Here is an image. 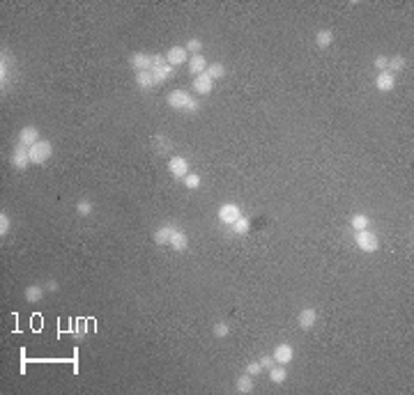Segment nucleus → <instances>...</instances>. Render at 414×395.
Masks as SVG:
<instances>
[{
	"mask_svg": "<svg viewBox=\"0 0 414 395\" xmlns=\"http://www.w3.org/2000/svg\"><path fill=\"white\" fill-rule=\"evenodd\" d=\"M212 333H214L216 338H228V335H230V326H228V322H216V324L212 326Z\"/></svg>",
	"mask_w": 414,
	"mask_h": 395,
	"instance_id": "obj_28",
	"label": "nucleus"
},
{
	"mask_svg": "<svg viewBox=\"0 0 414 395\" xmlns=\"http://www.w3.org/2000/svg\"><path fill=\"white\" fill-rule=\"evenodd\" d=\"M368 225H371V218H368L366 214H354L352 218H350V228H352L354 232H359V230H368Z\"/></svg>",
	"mask_w": 414,
	"mask_h": 395,
	"instance_id": "obj_21",
	"label": "nucleus"
},
{
	"mask_svg": "<svg viewBox=\"0 0 414 395\" xmlns=\"http://www.w3.org/2000/svg\"><path fill=\"white\" fill-rule=\"evenodd\" d=\"M373 64H375V69H382V71H386V67H389V58H386V55H377Z\"/></svg>",
	"mask_w": 414,
	"mask_h": 395,
	"instance_id": "obj_34",
	"label": "nucleus"
},
{
	"mask_svg": "<svg viewBox=\"0 0 414 395\" xmlns=\"http://www.w3.org/2000/svg\"><path fill=\"white\" fill-rule=\"evenodd\" d=\"M253 388H256V384H253V377L251 375H239L237 379H235V390L237 393H253Z\"/></svg>",
	"mask_w": 414,
	"mask_h": 395,
	"instance_id": "obj_18",
	"label": "nucleus"
},
{
	"mask_svg": "<svg viewBox=\"0 0 414 395\" xmlns=\"http://www.w3.org/2000/svg\"><path fill=\"white\" fill-rule=\"evenodd\" d=\"M28 152H30V163L44 165L46 161L51 159V154H53V145H51L49 140H44V138H41L39 142H35L32 147H28Z\"/></svg>",
	"mask_w": 414,
	"mask_h": 395,
	"instance_id": "obj_2",
	"label": "nucleus"
},
{
	"mask_svg": "<svg viewBox=\"0 0 414 395\" xmlns=\"http://www.w3.org/2000/svg\"><path fill=\"white\" fill-rule=\"evenodd\" d=\"M12 165L16 170H26L28 165H30V152H28V147L21 145V142H18L12 152Z\"/></svg>",
	"mask_w": 414,
	"mask_h": 395,
	"instance_id": "obj_5",
	"label": "nucleus"
},
{
	"mask_svg": "<svg viewBox=\"0 0 414 395\" xmlns=\"http://www.w3.org/2000/svg\"><path fill=\"white\" fill-rule=\"evenodd\" d=\"M76 211H78V216H90L92 214V202L90 200H78Z\"/></svg>",
	"mask_w": 414,
	"mask_h": 395,
	"instance_id": "obj_32",
	"label": "nucleus"
},
{
	"mask_svg": "<svg viewBox=\"0 0 414 395\" xmlns=\"http://www.w3.org/2000/svg\"><path fill=\"white\" fill-rule=\"evenodd\" d=\"M271 356H274L276 365H288V363L292 361V356H294V349H292V344L281 342V344H276V349H274Z\"/></svg>",
	"mask_w": 414,
	"mask_h": 395,
	"instance_id": "obj_8",
	"label": "nucleus"
},
{
	"mask_svg": "<svg viewBox=\"0 0 414 395\" xmlns=\"http://www.w3.org/2000/svg\"><path fill=\"white\" fill-rule=\"evenodd\" d=\"M187 246H189L187 232L177 228V230H175V234H173V239H170V248H173V251H177V253H182V251H187Z\"/></svg>",
	"mask_w": 414,
	"mask_h": 395,
	"instance_id": "obj_17",
	"label": "nucleus"
},
{
	"mask_svg": "<svg viewBox=\"0 0 414 395\" xmlns=\"http://www.w3.org/2000/svg\"><path fill=\"white\" fill-rule=\"evenodd\" d=\"M136 85L141 87V90H150V87L156 85L154 76H152V71H136Z\"/></svg>",
	"mask_w": 414,
	"mask_h": 395,
	"instance_id": "obj_20",
	"label": "nucleus"
},
{
	"mask_svg": "<svg viewBox=\"0 0 414 395\" xmlns=\"http://www.w3.org/2000/svg\"><path fill=\"white\" fill-rule=\"evenodd\" d=\"M58 289H60L58 280H49V283H46V292H58Z\"/></svg>",
	"mask_w": 414,
	"mask_h": 395,
	"instance_id": "obj_37",
	"label": "nucleus"
},
{
	"mask_svg": "<svg viewBox=\"0 0 414 395\" xmlns=\"http://www.w3.org/2000/svg\"><path fill=\"white\" fill-rule=\"evenodd\" d=\"M239 216H242V211H239V207L233 205V202H225V205H221L219 211H216V218H219L223 225H233Z\"/></svg>",
	"mask_w": 414,
	"mask_h": 395,
	"instance_id": "obj_4",
	"label": "nucleus"
},
{
	"mask_svg": "<svg viewBox=\"0 0 414 395\" xmlns=\"http://www.w3.org/2000/svg\"><path fill=\"white\" fill-rule=\"evenodd\" d=\"M405 62H407V60H405L403 55H394V58H389V67H386V71H391V73L403 71V69H405Z\"/></svg>",
	"mask_w": 414,
	"mask_h": 395,
	"instance_id": "obj_27",
	"label": "nucleus"
},
{
	"mask_svg": "<svg viewBox=\"0 0 414 395\" xmlns=\"http://www.w3.org/2000/svg\"><path fill=\"white\" fill-rule=\"evenodd\" d=\"M44 294H46V287H41V285H28V287L23 289V297H26V301H30V303L41 301Z\"/></svg>",
	"mask_w": 414,
	"mask_h": 395,
	"instance_id": "obj_19",
	"label": "nucleus"
},
{
	"mask_svg": "<svg viewBox=\"0 0 414 395\" xmlns=\"http://www.w3.org/2000/svg\"><path fill=\"white\" fill-rule=\"evenodd\" d=\"M189 60V53L184 51V46H173V48H168V53H166V62L170 64V67H179V64H184Z\"/></svg>",
	"mask_w": 414,
	"mask_h": 395,
	"instance_id": "obj_11",
	"label": "nucleus"
},
{
	"mask_svg": "<svg viewBox=\"0 0 414 395\" xmlns=\"http://www.w3.org/2000/svg\"><path fill=\"white\" fill-rule=\"evenodd\" d=\"M168 172L173 175V177L182 179L189 175V161L184 159V156H170L168 159Z\"/></svg>",
	"mask_w": 414,
	"mask_h": 395,
	"instance_id": "obj_6",
	"label": "nucleus"
},
{
	"mask_svg": "<svg viewBox=\"0 0 414 395\" xmlns=\"http://www.w3.org/2000/svg\"><path fill=\"white\" fill-rule=\"evenodd\" d=\"M205 71H207L205 55H202V53L191 55V58H189V73H193V78H196V76H200V73H205Z\"/></svg>",
	"mask_w": 414,
	"mask_h": 395,
	"instance_id": "obj_13",
	"label": "nucleus"
},
{
	"mask_svg": "<svg viewBox=\"0 0 414 395\" xmlns=\"http://www.w3.org/2000/svg\"><path fill=\"white\" fill-rule=\"evenodd\" d=\"M262 372V365H260V361H253V363H248L246 365V375H251V377H258Z\"/></svg>",
	"mask_w": 414,
	"mask_h": 395,
	"instance_id": "obj_33",
	"label": "nucleus"
},
{
	"mask_svg": "<svg viewBox=\"0 0 414 395\" xmlns=\"http://www.w3.org/2000/svg\"><path fill=\"white\" fill-rule=\"evenodd\" d=\"M207 76L212 78V81H216V78H223L225 76V64H221V62H210L207 64Z\"/></svg>",
	"mask_w": 414,
	"mask_h": 395,
	"instance_id": "obj_24",
	"label": "nucleus"
},
{
	"mask_svg": "<svg viewBox=\"0 0 414 395\" xmlns=\"http://www.w3.org/2000/svg\"><path fill=\"white\" fill-rule=\"evenodd\" d=\"M297 322H299V326H302L304 331H311L313 326L317 324V310L315 308H304V310L299 312Z\"/></svg>",
	"mask_w": 414,
	"mask_h": 395,
	"instance_id": "obj_12",
	"label": "nucleus"
},
{
	"mask_svg": "<svg viewBox=\"0 0 414 395\" xmlns=\"http://www.w3.org/2000/svg\"><path fill=\"white\" fill-rule=\"evenodd\" d=\"M269 379H271V384H283V381L288 379L285 365H274V367H269Z\"/></svg>",
	"mask_w": 414,
	"mask_h": 395,
	"instance_id": "obj_23",
	"label": "nucleus"
},
{
	"mask_svg": "<svg viewBox=\"0 0 414 395\" xmlns=\"http://www.w3.org/2000/svg\"><path fill=\"white\" fill-rule=\"evenodd\" d=\"M230 228H233L235 234H248V230H251V220H248L246 216H239V218L235 220Z\"/></svg>",
	"mask_w": 414,
	"mask_h": 395,
	"instance_id": "obj_25",
	"label": "nucleus"
},
{
	"mask_svg": "<svg viewBox=\"0 0 414 395\" xmlns=\"http://www.w3.org/2000/svg\"><path fill=\"white\" fill-rule=\"evenodd\" d=\"M9 228H12V220H9V214H0V237H7Z\"/></svg>",
	"mask_w": 414,
	"mask_h": 395,
	"instance_id": "obj_31",
	"label": "nucleus"
},
{
	"mask_svg": "<svg viewBox=\"0 0 414 395\" xmlns=\"http://www.w3.org/2000/svg\"><path fill=\"white\" fill-rule=\"evenodd\" d=\"M191 87L196 90V94L205 96V94H212V90H214V81H212V78L207 76V73H200V76L193 78Z\"/></svg>",
	"mask_w": 414,
	"mask_h": 395,
	"instance_id": "obj_9",
	"label": "nucleus"
},
{
	"mask_svg": "<svg viewBox=\"0 0 414 395\" xmlns=\"http://www.w3.org/2000/svg\"><path fill=\"white\" fill-rule=\"evenodd\" d=\"M152 76H154L156 85H161V83L170 81V78L175 76V69L170 67L168 62H166V64H161V67H154V69H152Z\"/></svg>",
	"mask_w": 414,
	"mask_h": 395,
	"instance_id": "obj_16",
	"label": "nucleus"
},
{
	"mask_svg": "<svg viewBox=\"0 0 414 395\" xmlns=\"http://www.w3.org/2000/svg\"><path fill=\"white\" fill-rule=\"evenodd\" d=\"M175 230H177L175 225H161V228L154 232V241L159 243V246H170V239H173Z\"/></svg>",
	"mask_w": 414,
	"mask_h": 395,
	"instance_id": "obj_15",
	"label": "nucleus"
},
{
	"mask_svg": "<svg viewBox=\"0 0 414 395\" xmlns=\"http://www.w3.org/2000/svg\"><path fill=\"white\" fill-rule=\"evenodd\" d=\"M9 53L7 51H3V64H0V78H3V87H5V83H7V76H9Z\"/></svg>",
	"mask_w": 414,
	"mask_h": 395,
	"instance_id": "obj_30",
	"label": "nucleus"
},
{
	"mask_svg": "<svg viewBox=\"0 0 414 395\" xmlns=\"http://www.w3.org/2000/svg\"><path fill=\"white\" fill-rule=\"evenodd\" d=\"M182 182H184V186H187L189 191H196V188H200L202 179H200V175H196V172H189L187 177H182Z\"/></svg>",
	"mask_w": 414,
	"mask_h": 395,
	"instance_id": "obj_26",
	"label": "nucleus"
},
{
	"mask_svg": "<svg viewBox=\"0 0 414 395\" xmlns=\"http://www.w3.org/2000/svg\"><path fill=\"white\" fill-rule=\"evenodd\" d=\"M331 41H334V32L331 30H317V35H315L317 48H329Z\"/></svg>",
	"mask_w": 414,
	"mask_h": 395,
	"instance_id": "obj_22",
	"label": "nucleus"
},
{
	"mask_svg": "<svg viewBox=\"0 0 414 395\" xmlns=\"http://www.w3.org/2000/svg\"><path fill=\"white\" fill-rule=\"evenodd\" d=\"M260 365H262V370H269V367H274L276 365L274 356H262L260 358Z\"/></svg>",
	"mask_w": 414,
	"mask_h": 395,
	"instance_id": "obj_35",
	"label": "nucleus"
},
{
	"mask_svg": "<svg viewBox=\"0 0 414 395\" xmlns=\"http://www.w3.org/2000/svg\"><path fill=\"white\" fill-rule=\"evenodd\" d=\"M87 322L85 319H78V324H76V335H78V338H83V335H85V331H87Z\"/></svg>",
	"mask_w": 414,
	"mask_h": 395,
	"instance_id": "obj_36",
	"label": "nucleus"
},
{
	"mask_svg": "<svg viewBox=\"0 0 414 395\" xmlns=\"http://www.w3.org/2000/svg\"><path fill=\"white\" fill-rule=\"evenodd\" d=\"M168 106L175 110H184V113H198L200 110V101L191 96L187 90H173L168 94Z\"/></svg>",
	"mask_w": 414,
	"mask_h": 395,
	"instance_id": "obj_1",
	"label": "nucleus"
},
{
	"mask_svg": "<svg viewBox=\"0 0 414 395\" xmlns=\"http://www.w3.org/2000/svg\"><path fill=\"white\" fill-rule=\"evenodd\" d=\"M129 62H131V67L138 69V71H152V67H154V55L152 53H133Z\"/></svg>",
	"mask_w": 414,
	"mask_h": 395,
	"instance_id": "obj_7",
	"label": "nucleus"
},
{
	"mask_svg": "<svg viewBox=\"0 0 414 395\" xmlns=\"http://www.w3.org/2000/svg\"><path fill=\"white\" fill-rule=\"evenodd\" d=\"M41 140V136H39V129L37 127H23L21 131H18V142L21 145H26V147H32L35 142H39Z\"/></svg>",
	"mask_w": 414,
	"mask_h": 395,
	"instance_id": "obj_10",
	"label": "nucleus"
},
{
	"mask_svg": "<svg viewBox=\"0 0 414 395\" xmlns=\"http://www.w3.org/2000/svg\"><path fill=\"white\" fill-rule=\"evenodd\" d=\"M394 85H396V78H394V73H391V71H380V73H377L375 87L380 92H391V90H394Z\"/></svg>",
	"mask_w": 414,
	"mask_h": 395,
	"instance_id": "obj_14",
	"label": "nucleus"
},
{
	"mask_svg": "<svg viewBox=\"0 0 414 395\" xmlns=\"http://www.w3.org/2000/svg\"><path fill=\"white\" fill-rule=\"evenodd\" d=\"M184 51H187V53H193V55H198V53H200V51H202V41H200V39H196V37H193V39H189L187 44H184Z\"/></svg>",
	"mask_w": 414,
	"mask_h": 395,
	"instance_id": "obj_29",
	"label": "nucleus"
},
{
	"mask_svg": "<svg viewBox=\"0 0 414 395\" xmlns=\"http://www.w3.org/2000/svg\"><path fill=\"white\" fill-rule=\"evenodd\" d=\"M354 243H357V248L363 253H375L377 248H380V239H377V234L371 232V230H359V232L354 234Z\"/></svg>",
	"mask_w": 414,
	"mask_h": 395,
	"instance_id": "obj_3",
	"label": "nucleus"
}]
</instances>
